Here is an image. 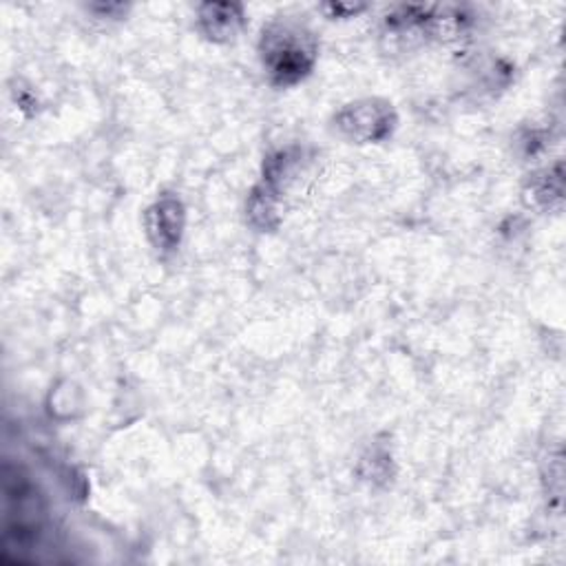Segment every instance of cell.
I'll return each instance as SVG.
<instances>
[{
	"instance_id": "7a4b0ae2",
	"label": "cell",
	"mask_w": 566,
	"mask_h": 566,
	"mask_svg": "<svg viewBox=\"0 0 566 566\" xmlns=\"http://www.w3.org/2000/svg\"><path fill=\"white\" fill-rule=\"evenodd\" d=\"M341 129L356 137V140H365V142H374V140H384L390 131H392V109L388 104H379V102H360V104H352L349 109H345L339 118Z\"/></svg>"
},
{
	"instance_id": "277c9868",
	"label": "cell",
	"mask_w": 566,
	"mask_h": 566,
	"mask_svg": "<svg viewBox=\"0 0 566 566\" xmlns=\"http://www.w3.org/2000/svg\"><path fill=\"white\" fill-rule=\"evenodd\" d=\"M202 23L211 38H233L242 16L233 5H207L202 10Z\"/></svg>"
},
{
	"instance_id": "6da1fadb",
	"label": "cell",
	"mask_w": 566,
	"mask_h": 566,
	"mask_svg": "<svg viewBox=\"0 0 566 566\" xmlns=\"http://www.w3.org/2000/svg\"><path fill=\"white\" fill-rule=\"evenodd\" d=\"M264 63L281 85L301 80L314 63L312 38L292 25H275L264 32Z\"/></svg>"
},
{
	"instance_id": "3957f363",
	"label": "cell",
	"mask_w": 566,
	"mask_h": 566,
	"mask_svg": "<svg viewBox=\"0 0 566 566\" xmlns=\"http://www.w3.org/2000/svg\"><path fill=\"white\" fill-rule=\"evenodd\" d=\"M148 233L155 244L170 251L179 244L181 235V207L175 200H162L148 211Z\"/></svg>"
}]
</instances>
